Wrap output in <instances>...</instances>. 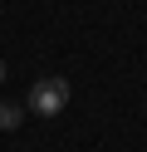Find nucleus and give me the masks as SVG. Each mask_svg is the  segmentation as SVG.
I'll list each match as a JSON object with an SVG mask.
<instances>
[{"label":"nucleus","instance_id":"obj_1","mask_svg":"<svg viewBox=\"0 0 147 152\" xmlns=\"http://www.w3.org/2000/svg\"><path fill=\"white\" fill-rule=\"evenodd\" d=\"M64 103H69V79H34V88H29V113L54 118V113H64Z\"/></svg>","mask_w":147,"mask_h":152},{"label":"nucleus","instance_id":"obj_2","mask_svg":"<svg viewBox=\"0 0 147 152\" xmlns=\"http://www.w3.org/2000/svg\"><path fill=\"white\" fill-rule=\"evenodd\" d=\"M20 118H25V108H20V103H0V132L20 128Z\"/></svg>","mask_w":147,"mask_h":152},{"label":"nucleus","instance_id":"obj_3","mask_svg":"<svg viewBox=\"0 0 147 152\" xmlns=\"http://www.w3.org/2000/svg\"><path fill=\"white\" fill-rule=\"evenodd\" d=\"M0 83H5V64H0Z\"/></svg>","mask_w":147,"mask_h":152}]
</instances>
